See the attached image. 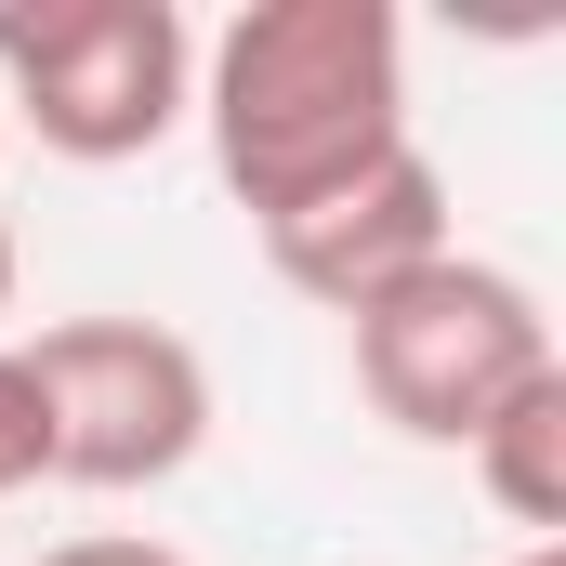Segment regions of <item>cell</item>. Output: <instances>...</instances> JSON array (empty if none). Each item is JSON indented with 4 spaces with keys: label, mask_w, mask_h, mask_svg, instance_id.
<instances>
[{
    "label": "cell",
    "mask_w": 566,
    "mask_h": 566,
    "mask_svg": "<svg viewBox=\"0 0 566 566\" xmlns=\"http://www.w3.org/2000/svg\"><path fill=\"white\" fill-rule=\"evenodd\" d=\"M185 119H211L224 198L251 224H290L303 198H329L409 145V27L382 0H251L198 53Z\"/></svg>",
    "instance_id": "obj_1"
},
{
    "label": "cell",
    "mask_w": 566,
    "mask_h": 566,
    "mask_svg": "<svg viewBox=\"0 0 566 566\" xmlns=\"http://www.w3.org/2000/svg\"><path fill=\"white\" fill-rule=\"evenodd\" d=\"M343 329H356V396L409 434V448H474L527 382H554V369H566L541 290L501 277V264H474V251L396 277L382 303H356Z\"/></svg>",
    "instance_id": "obj_2"
},
{
    "label": "cell",
    "mask_w": 566,
    "mask_h": 566,
    "mask_svg": "<svg viewBox=\"0 0 566 566\" xmlns=\"http://www.w3.org/2000/svg\"><path fill=\"white\" fill-rule=\"evenodd\" d=\"M198 106V27L171 0H40L0 13V133H40L80 171H119Z\"/></svg>",
    "instance_id": "obj_3"
},
{
    "label": "cell",
    "mask_w": 566,
    "mask_h": 566,
    "mask_svg": "<svg viewBox=\"0 0 566 566\" xmlns=\"http://www.w3.org/2000/svg\"><path fill=\"white\" fill-rule=\"evenodd\" d=\"M13 356L53 422V488H171L211 434V369L158 316H66Z\"/></svg>",
    "instance_id": "obj_4"
},
{
    "label": "cell",
    "mask_w": 566,
    "mask_h": 566,
    "mask_svg": "<svg viewBox=\"0 0 566 566\" xmlns=\"http://www.w3.org/2000/svg\"><path fill=\"white\" fill-rule=\"evenodd\" d=\"M448 251H461V238H448V171H434L422 145L369 158L356 185H329V198H303L290 224H264V264H277L303 303H329V316L382 303L396 277H422Z\"/></svg>",
    "instance_id": "obj_5"
},
{
    "label": "cell",
    "mask_w": 566,
    "mask_h": 566,
    "mask_svg": "<svg viewBox=\"0 0 566 566\" xmlns=\"http://www.w3.org/2000/svg\"><path fill=\"white\" fill-rule=\"evenodd\" d=\"M474 488H488L527 541H566V369H554V382H527L501 422L474 434Z\"/></svg>",
    "instance_id": "obj_6"
},
{
    "label": "cell",
    "mask_w": 566,
    "mask_h": 566,
    "mask_svg": "<svg viewBox=\"0 0 566 566\" xmlns=\"http://www.w3.org/2000/svg\"><path fill=\"white\" fill-rule=\"evenodd\" d=\"M27 488H53V422H40L27 356L0 343V501H27Z\"/></svg>",
    "instance_id": "obj_7"
},
{
    "label": "cell",
    "mask_w": 566,
    "mask_h": 566,
    "mask_svg": "<svg viewBox=\"0 0 566 566\" xmlns=\"http://www.w3.org/2000/svg\"><path fill=\"white\" fill-rule=\"evenodd\" d=\"M40 566H185L171 541H133V527H106V541H53Z\"/></svg>",
    "instance_id": "obj_8"
},
{
    "label": "cell",
    "mask_w": 566,
    "mask_h": 566,
    "mask_svg": "<svg viewBox=\"0 0 566 566\" xmlns=\"http://www.w3.org/2000/svg\"><path fill=\"white\" fill-rule=\"evenodd\" d=\"M0 316H13V224H0Z\"/></svg>",
    "instance_id": "obj_9"
},
{
    "label": "cell",
    "mask_w": 566,
    "mask_h": 566,
    "mask_svg": "<svg viewBox=\"0 0 566 566\" xmlns=\"http://www.w3.org/2000/svg\"><path fill=\"white\" fill-rule=\"evenodd\" d=\"M514 566H566V541H527V554H514Z\"/></svg>",
    "instance_id": "obj_10"
}]
</instances>
